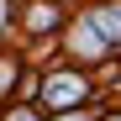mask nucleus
<instances>
[{
    "label": "nucleus",
    "mask_w": 121,
    "mask_h": 121,
    "mask_svg": "<svg viewBox=\"0 0 121 121\" xmlns=\"http://www.w3.org/2000/svg\"><path fill=\"white\" fill-rule=\"evenodd\" d=\"M79 95H84L79 79H53V84H48V105H74Z\"/></svg>",
    "instance_id": "nucleus-1"
},
{
    "label": "nucleus",
    "mask_w": 121,
    "mask_h": 121,
    "mask_svg": "<svg viewBox=\"0 0 121 121\" xmlns=\"http://www.w3.org/2000/svg\"><path fill=\"white\" fill-rule=\"evenodd\" d=\"M100 26H105L111 37H121V11H105V16H100Z\"/></svg>",
    "instance_id": "nucleus-2"
},
{
    "label": "nucleus",
    "mask_w": 121,
    "mask_h": 121,
    "mask_svg": "<svg viewBox=\"0 0 121 121\" xmlns=\"http://www.w3.org/2000/svg\"><path fill=\"white\" fill-rule=\"evenodd\" d=\"M11 74H16L11 63H0V95H5V84H11Z\"/></svg>",
    "instance_id": "nucleus-3"
},
{
    "label": "nucleus",
    "mask_w": 121,
    "mask_h": 121,
    "mask_svg": "<svg viewBox=\"0 0 121 121\" xmlns=\"http://www.w3.org/2000/svg\"><path fill=\"white\" fill-rule=\"evenodd\" d=\"M0 5H5V0H0Z\"/></svg>",
    "instance_id": "nucleus-4"
}]
</instances>
